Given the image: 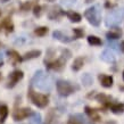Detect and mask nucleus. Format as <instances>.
Masks as SVG:
<instances>
[{"mask_svg":"<svg viewBox=\"0 0 124 124\" xmlns=\"http://www.w3.org/2000/svg\"><path fill=\"white\" fill-rule=\"evenodd\" d=\"M48 1H55V0H48Z\"/></svg>","mask_w":124,"mask_h":124,"instance_id":"nucleus-38","label":"nucleus"},{"mask_svg":"<svg viewBox=\"0 0 124 124\" xmlns=\"http://www.w3.org/2000/svg\"><path fill=\"white\" fill-rule=\"evenodd\" d=\"M1 2H7V1H9V0H0Z\"/></svg>","mask_w":124,"mask_h":124,"instance_id":"nucleus-36","label":"nucleus"},{"mask_svg":"<svg viewBox=\"0 0 124 124\" xmlns=\"http://www.w3.org/2000/svg\"><path fill=\"white\" fill-rule=\"evenodd\" d=\"M41 14H42V7L40 5H35L33 7V15L35 17H40Z\"/></svg>","mask_w":124,"mask_h":124,"instance_id":"nucleus-28","label":"nucleus"},{"mask_svg":"<svg viewBox=\"0 0 124 124\" xmlns=\"http://www.w3.org/2000/svg\"><path fill=\"white\" fill-rule=\"evenodd\" d=\"M0 27L5 29V30L7 31V33H11L14 31V24L11 22L10 17H6L5 19H2V22L0 23Z\"/></svg>","mask_w":124,"mask_h":124,"instance_id":"nucleus-14","label":"nucleus"},{"mask_svg":"<svg viewBox=\"0 0 124 124\" xmlns=\"http://www.w3.org/2000/svg\"><path fill=\"white\" fill-rule=\"evenodd\" d=\"M120 49H121V51H122V53H124V41H122L120 43Z\"/></svg>","mask_w":124,"mask_h":124,"instance_id":"nucleus-32","label":"nucleus"},{"mask_svg":"<svg viewBox=\"0 0 124 124\" xmlns=\"http://www.w3.org/2000/svg\"><path fill=\"white\" fill-rule=\"evenodd\" d=\"M31 115H33L32 109L25 107V108L16 109L15 112H14V114H13V118H14V121H17V122H18V121H22V120H24V118H26V117L31 116Z\"/></svg>","mask_w":124,"mask_h":124,"instance_id":"nucleus-6","label":"nucleus"},{"mask_svg":"<svg viewBox=\"0 0 124 124\" xmlns=\"http://www.w3.org/2000/svg\"><path fill=\"white\" fill-rule=\"evenodd\" d=\"M71 56H72V54L70 50H67V49H63V50H62V58L65 59L66 62H67V59L71 58Z\"/></svg>","mask_w":124,"mask_h":124,"instance_id":"nucleus-30","label":"nucleus"},{"mask_svg":"<svg viewBox=\"0 0 124 124\" xmlns=\"http://www.w3.org/2000/svg\"><path fill=\"white\" fill-rule=\"evenodd\" d=\"M33 123L34 124H41V115L38 113H33Z\"/></svg>","mask_w":124,"mask_h":124,"instance_id":"nucleus-31","label":"nucleus"},{"mask_svg":"<svg viewBox=\"0 0 124 124\" xmlns=\"http://www.w3.org/2000/svg\"><path fill=\"white\" fill-rule=\"evenodd\" d=\"M88 43L91 46H101V40L96 35H89L88 37Z\"/></svg>","mask_w":124,"mask_h":124,"instance_id":"nucleus-25","label":"nucleus"},{"mask_svg":"<svg viewBox=\"0 0 124 124\" xmlns=\"http://www.w3.org/2000/svg\"><path fill=\"white\" fill-rule=\"evenodd\" d=\"M98 79H99V81H100V84H101L104 88H110V86L113 85L114 80H113V78H112L110 75L100 74V75L98 76Z\"/></svg>","mask_w":124,"mask_h":124,"instance_id":"nucleus-12","label":"nucleus"},{"mask_svg":"<svg viewBox=\"0 0 124 124\" xmlns=\"http://www.w3.org/2000/svg\"><path fill=\"white\" fill-rule=\"evenodd\" d=\"M106 37H107L108 40H116V39H118V38L122 37V30L118 29L117 26H115L109 31V32L106 33Z\"/></svg>","mask_w":124,"mask_h":124,"instance_id":"nucleus-13","label":"nucleus"},{"mask_svg":"<svg viewBox=\"0 0 124 124\" xmlns=\"http://www.w3.org/2000/svg\"><path fill=\"white\" fill-rule=\"evenodd\" d=\"M65 63H66V60L63 59L62 57H60L59 59H56V60H50V62H47L45 63L46 66L48 70H53V71H62L65 66Z\"/></svg>","mask_w":124,"mask_h":124,"instance_id":"nucleus-8","label":"nucleus"},{"mask_svg":"<svg viewBox=\"0 0 124 124\" xmlns=\"http://www.w3.org/2000/svg\"><path fill=\"white\" fill-rule=\"evenodd\" d=\"M8 116V107L6 105H0V122L4 123Z\"/></svg>","mask_w":124,"mask_h":124,"instance_id":"nucleus-23","label":"nucleus"},{"mask_svg":"<svg viewBox=\"0 0 124 124\" xmlns=\"http://www.w3.org/2000/svg\"><path fill=\"white\" fill-rule=\"evenodd\" d=\"M109 108H110V110H112L114 114H121L124 112V105L123 104H120V102L112 104V106H110Z\"/></svg>","mask_w":124,"mask_h":124,"instance_id":"nucleus-22","label":"nucleus"},{"mask_svg":"<svg viewBox=\"0 0 124 124\" xmlns=\"http://www.w3.org/2000/svg\"><path fill=\"white\" fill-rule=\"evenodd\" d=\"M123 18H124V8L114 9V10L109 11L108 14L106 15L105 24H106V26L115 27L116 25H118L122 22Z\"/></svg>","mask_w":124,"mask_h":124,"instance_id":"nucleus-2","label":"nucleus"},{"mask_svg":"<svg viewBox=\"0 0 124 124\" xmlns=\"http://www.w3.org/2000/svg\"><path fill=\"white\" fill-rule=\"evenodd\" d=\"M41 55V50H31L29 53H26L23 56V60H30L34 59V58H38Z\"/></svg>","mask_w":124,"mask_h":124,"instance_id":"nucleus-19","label":"nucleus"},{"mask_svg":"<svg viewBox=\"0 0 124 124\" xmlns=\"http://www.w3.org/2000/svg\"><path fill=\"white\" fill-rule=\"evenodd\" d=\"M84 109H85V113L88 114V116L90 117L91 121H96V122H99V121H100V116H99V114L97 113L96 109L91 108L89 106H86Z\"/></svg>","mask_w":124,"mask_h":124,"instance_id":"nucleus-15","label":"nucleus"},{"mask_svg":"<svg viewBox=\"0 0 124 124\" xmlns=\"http://www.w3.org/2000/svg\"><path fill=\"white\" fill-rule=\"evenodd\" d=\"M81 81H82L83 85L89 86L92 84V76H91L89 73H84V74L81 76Z\"/></svg>","mask_w":124,"mask_h":124,"instance_id":"nucleus-24","label":"nucleus"},{"mask_svg":"<svg viewBox=\"0 0 124 124\" xmlns=\"http://www.w3.org/2000/svg\"><path fill=\"white\" fill-rule=\"evenodd\" d=\"M96 98H97L98 100L101 102V104L105 106V107H110V106H112V104H113V102L110 101V100H112V98L108 97V96H106V94H104V93L98 94Z\"/></svg>","mask_w":124,"mask_h":124,"instance_id":"nucleus-18","label":"nucleus"},{"mask_svg":"<svg viewBox=\"0 0 124 124\" xmlns=\"http://www.w3.org/2000/svg\"><path fill=\"white\" fill-rule=\"evenodd\" d=\"M71 118L72 120H74V121H76L79 124H92L91 122H89V121L86 120L82 114H74V115H72L71 116Z\"/></svg>","mask_w":124,"mask_h":124,"instance_id":"nucleus-21","label":"nucleus"},{"mask_svg":"<svg viewBox=\"0 0 124 124\" xmlns=\"http://www.w3.org/2000/svg\"><path fill=\"white\" fill-rule=\"evenodd\" d=\"M92 1H93V0H85L86 4H90V2H92Z\"/></svg>","mask_w":124,"mask_h":124,"instance_id":"nucleus-35","label":"nucleus"},{"mask_svg":"<svg viewBox=\"0 0 124 124\" xmlns=\"http://www.w3.org/2000/svg\"><path fill=\"white\" fill-rule=\"evenodd\" d=\"M23 76H24V73L22 71H19V70H16V71L11 72L10 74H9V76H8L9 82L7 84V88H14L17 84V82H19L23 79Z\"/></svg>","mask_w":124,"mask_h":124,"instance_id":"nucleus-7","label":"nucleus"},{"mask_svg":"<svg viewBox=\"0 0 124 124\" xmlns=\"http://www.w3.org/2000/svg\"><path fill=\"white\" fill-rule=\"evenodd\" d=\"M83 65H84V60H83V58H81V57L75 58L74 62H73V65H72V70H73L74 72H78L83 67Z\"/></svg>","mask_w":124,"mask_h":124,"instance_id":"nucleus-20","label":"nucleus"},{"mask_svg":"<svg viewBox=\"0 0 124 124\" xmlns=\"http://www.w3.org/2000/svg\"><path fill=\"white\" fill-rule=\"evenodd\" d=\"M66 13H65L59 6H54L48 13V17L49 19H51V21H55V19H58L59 17L62 16H64Z\"/></svg>","mask_w":124,"mask_h":124,"instance_id":"nucleus-9","label":"nucleus"},{"mask_svg":"<svg viewBox=\"0 0 124 124\" xmlns=\"http://www.w3.org/2000/svg\"><path fill=\"white\" fill-rule=\"evenodd\" d=\"M56 88H57L58 93H59L62 97H67V96L72 94L74 91H75L74 86L72 85L68 81H64V80L57 81L56 82Z\"/></svg>","mask_w":124,"mask_h":124,"instance_id":"nucleus-5","label":"nucleus"},{"mask_svg":"<svg viewBox=\"0 0 124 124\" xmlns=\"http://www.w3.org/2000/svg\"><path fill=\"white\" fill-rule=\"evenodd\" d=\"M67 124H79V123H78L76 121H74V120H72V118H71V120L68 121V123H67Z\"/></svg>","mask_w":124,"mask_h":124,"instance_id":"nucleus-33","label":"nucleus"},{"mask_svg":"<svg viewBox=\"0 0 124 124\" xmlns=\"http://www.w3.org/2000/svg\"><path fill=\"white\" fill-rule=\"evenodd\" d=\"M84 17L88 19V22L93 26H99L100 22H101V15H100V10L98 6H92V7L88 8L84 11Z\"/></svg>","mask_w":124,"mask_h":124,"instance_id":"nucleus-3","label":"nucleus"},{"mask_svg":"<svg viewBox=\"0 0 124 124\" xmlns=\"http://www.w3.org/2000/svg\"><path fill=\"white\" fill-rule=\"evenodd\" d=\"M29 98L31 99V101L33 102L37 107H39V108H45L49 102L48 97H47L46 94L34 92L33 89H32V86L29 89Z\"/></svg>","mask_w":124,"mask_h":124,"instance_id":"nucleus-4","label":"nucleus"},{"mask_svg":"<svg viewBox=\"0 0 124 124\" xmlns=\"http://www.w3.org/2000/svg\"><path fill=\"white\" fill-rule=\"evenodd\" d=\"M73 33H74V39H80L84 35V31L81 27H78V29H73Z\"/></svg>","mask_w":124,"mask_h":124,"instance_id":"nucleus-27","label":"nucleus"},{"mask_svg":"<svg viewBox=\"0 0 124 124\" xmlns=\"http://www.w3.org/2000/svg\"><path fill=\"white\" fill-rule=\"evenodd\" d=\"M32 85L38 86L39 89H41L43 91H50L51 86H53V82L43 72L39 71L35 73V75L32 79Z\"/></svg>","mask_w":124,"mask_h":124,"instance_id":"nucleus-1","label":"nucleus"},{"mask_svg":"<svg viewBox=\"0 0 124 124\" xmlns=\"http://www.w3.org/2000/svg\"><path fill=\"white\" fill-rule=\"evenodd\" d=\"M100 59L104 60L105 63H108V64H113V63H115V60H116V58H115V55H114L110 50H108V49H106V50H104L101 53V55H100Z\"/></svg>","mask_w":124,"mask_h":124,"instance_id":"nucleus-10","label":"nucleus"},{"mask_svg":"<svg viewBox=\"0 0 124 124\" xmlns=\"http://www.w3.org/2000/svg\"><path fill=\"white\" fill-rule=\"evenodd\" d=\"M53 37L55 39H57L58 41L63 42V43H67V42H70L72 40L71 38H68L67 35H65V34L63 33V32H60V31H54Z\"/></svg>","mask_w":124,"mask_h":124,"instance_id":"nucleus-16","label":"nucleus"},{"mask_svg":"<svg viewBox=\"0 0 124 124\" xmlns=\"http://www.w3.org/2000/svg\"><path fill=\"white\" fill-rule=\"evenodd\" d=\"M0 80H1V73H0Z\"/></svg>","mask_w":124,"mask_h":124,"instance_id":"nucleus-37","label":"nucleus"},{"mask_svg":"<svg viewBox=\"0 0 124 124\" xmlns=\"http://www.w3.org/2000/svg\"><path fill=\"white\" fill-rule=\"evenodd\" d=\"M123 80H124V72H123Z\"/></svg>","mask_w":124,"mask_h":124,"instance_id":"nucleus-39","label":"nucleus"},{"mask_svg":"<svg viewBox=\"0 0 124 124\" xmlns=\"http://www.w3.org/2000/svg\"><path fill=\"white\" fill-rule=\"evenodd\" d=\"M31 8H32V2L31 1H26V2L21 5V10L22 11H27V10H30Z\"/></svg>","mask_w":124,"mask_h":124,"instance_id":"nucleus-29","label":"nucleus"},{"mask_svg":"<svg viewBox=\"0 0 124 124\" xmlns=\"http://www.w3.org/2000/svg\"><path fill=\"white\" fill-rule=\"evenodd\" d=\"M2 65H4V62H2V55L0 54V67H1Z\"/></svg>","mask_w":124,"mask_h":124,"instance_id":"nucleus-34","label":"nucleus"},{"mask_svg":"<svg viewBox=\"0 0 124 124\" xmlns=\"http://www.w3.org/2000/svg\"><path fill=\"white\" fill-rule=\"evenodd\" d=\"M48 27L47 26H40V27H37L34 30V33L37 34L38 37H45L46 34L48 33Z\"/></svg>","mask_w":124,"mask_h":124,"instance_id":"nucleus-26","label":"nucleus"},{"mask_svg":"<svg viewBox=\"0 0 124 124\" xmlns=\"http://www.w3.org/2000/svg\"><path fill=\"white\" fill-rule=\"evenodd\" d=\"M66 16H67V18L73 23H80L81 22V19H82V16L80 15L79 13H76L74 10H70L66 13Z\"/></svg>","mask_w":124,"mask_h":124,"instance_id":"nucleus-17","label":"nucleus"},{"mask_svg":"<svg viewBox=\"0 0 124 124\" xmlns=\"http://www.w3.org/2000/svg\"><path fill=\"white\" fill-rule=\"evenodd\" d=\"M0 16H1V10H0Z\"/></svg>","mask_w":124,"mask_h":124,"instance_id":"nucleus-40","label":"nucleus"},{"mask_svg":"<svg viewBox=\"0 0 124 124\" xmlns=\"http://www.w3.org/2000/svg\"><path fill=\"white\" fill-rule=\"evenodd\" d=\"M7 55L8 57H9V60H10V63L14 66H15L16 64H18V63H21L23 60V57H21V55H19L16 50H8L7 51Z\"/></svg>","mask_w":124,"mask_h":124,"instance_id":"nucleus-11","label":"nucleus"}]
</instances>
